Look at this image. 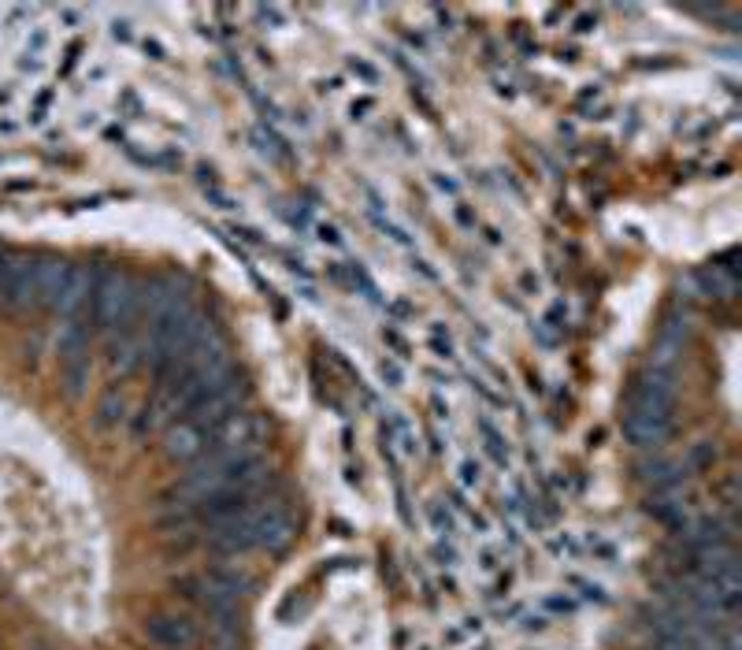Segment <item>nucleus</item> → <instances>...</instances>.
Wrapping results in <instances>:
<instances>
[{
    "label": "nucleus",
    "instance_id": "20e7f679",
    "mask_svg": "<svg viewBox=\"0 0 742 650\" xmlns=\"http://www.w3.org/2000/svg\"><path fill=\"white\" fill-rule=\"evenodd\" d=\"M252 536H257V547L279 550L294 539V520L279 502H260L252 513Z\"/></svg>",
    "mask_w": 742,
    "mask_h": 650
},
{
    "label": "nucleus",
    "instance_id": "0eeeda50",
    "mask_svg": "<svg viewBox=\"0 0 742 650\" xmlns=\"http://www.w3.org/2000/svg\"><path fill=\"white\" fill-rule=\"evenodd\" d=\"M145 636L164 650H186L197 639L194 621L178 617V613H157V617L145 621Z\"/></svg>",
    "mask_w": 742,
    "mask_h": 650
},
{
    "label": "nucleus",
    "instance_id": "2eb2a0df",
    "mask_svg": "<svg viewBox=\"0 0 742 650\" xmlns=\"http://www.w3.org/2000/svg\"><path fill=\"white\" fill-rule=\"evenodd\" d=\"M479 431H483V442H486V450L494 454V462L505 465V457H509V446H505L502 431H497L491 420H479Z\"/></svg>",
    "mask_w": 742,
    "mask_h": 650
},
{
    "label": "nucleus",
    "instance_id": "6e6552de",
    "mask_svg": "<svg viewBox=\"0 0 742 650\" xmlns=\"http://www.w3.org/2000/svg\"><path fill=\"white\" fill-rule=\"evenodd\" d=\"M257 513V510H252ZM252 513L242 520H231V525H215L208 528L205 543L215 550V554H246V550L257 547V536H252Z\"/></svg>",
    "mask_w": 742,
    "mask_h": 650
},
{
    "label": "nucleus",
    "instance_id": "f8f14e48",
    "mask_svg": "<svg viewBox=\"0 0 742 650\" xmlns=\"http://www.w3.org/2000/svg\"><path fill=\"white\" fill-rule=\"evenodd\" d=\"M112 360L123 368V372H131V368H138L141 360H149V342L126 335V331H120V342L112 346Z\"/></svg>",
    "mask_w": 742,
    "mask_h": 650
},
{
    "label": "nucleus",
    "instance_id": "f3484780",
    "mask_svg": "<svg viewBox=\"0 0 742 650\" xmlns=\"http://www.w3.org/2000/svg\"><path fill=\"white\" fill-rule=\"evenodd\" d=\"M431 346L438 357H454V339H449V331L442 328V323H434L431 328Z\"/></svg>",
    "mask_w": 742,
    "mask_h": 650
},
{
    "label": "nucleus",
    "instance_id": "1a4fd4ad",
    "mask_svg": "<svg viewBox=\"0 0 742 650\" xmlns=\"http://www.w3.org/2000/svg\"><path fill=\"white\" fill-rule=\"evenodd\" d=\"M67 275H71V265L60 257H41L38 260V305L49 312L60 309V297L67 291Z\"/></svg>",
    "mask_w": 742,
    "mask_h": 650
},
{
    "label": "nucleus",
    "instance_id": "a211bd4d",
    "mask_svg": "<svg viewBox=\"0 0 742 650\" xmlns=\"http://www.w3.org/2000/svg\"><path fill=\"white\" fill-rule=\"evenodd\" d=\"M383 342L394 349V357H397V360H401V357H409V339H405L397 328H383Z\"/></svg>",
    "mask_w": 742,
    "mask_h": 650
},
{
    "label": "nucleus",
    "instance_id": "39448f33",
    "mask_svg": "<svg viewBox=\"0 0 742 650\" xmlns=\"http://www.w3.org/2000/svg\"><path fill=\"white\" fill-rule=\"evenodd\" d=\"M672 431V413H646V409H631L623 417V439L639 450H654L668 439Z\"/></svg>",
    "mask_w": 742,
    "mask_h": 650
},
{
    "label": "nucleus",
    "instance_id": "423d86ee",
    "mask_svg": "<svg viewBox=\"0 0 742 650\" xmlns=\"http://www.w3.org/2000/svg\"><path fill=\"white\" fill-rule=\"evenodd\" d=\"M672 402H676L672 376L660 372V368L642 376L635 394H631V409H646V413H672Z\"/></svg>",
    "mask_w": 742,
    "mask_h": 650
},
{
    "label": "nucleus",
    "instance_id": "412c9836",
    "mask_svg": "<svg viewBox=\"0 0 742 650\" xmlns=\"http://www.w3.org/2000/svg\"><path fill=\"white\" fill-rule=\"evenodd\" d=\"M349 68H353V75H364L368 83H375V78H379V75H375V68H371V63H364V60H353Z\"/></svg>",
    "mask_w": 742,
    "mask_h": 650
},
{
    "label": "nucleus",
    "instance_id": "f257e3e1",
    "mask_svg": "<svg viewBox=\"0 0 742 650\" xmlns=\"http://www.w3.org/2000/svg\"><path fill=\"white\" fill-rule=\"evenodd\" d=\"M141 309V286L123 272L101 268V283L94 294V323L104 331H126Z\"/></svg>",
    "mask_w": 742,
    "mask_h": 650
},
{
    "label": "nucleus",
    "instance_id": "f03ea898",
    "mask_svg": "<svg viewBox=\"0 0 742 650\" xmlns=\"http://www.w3.org/2000/svg\"><path fill=\"white\" fill-rule=\"evenodd\" d=\"M0 302H8L12 309L38 305V260L30 257L4 260V291H0Z\"/></svg>",
    "mask_w": 742,
    "mask_h": 650
},
{
    "label": "nucleus",
    "instance_id": "9d476101",
    "mask_svg": "<svg viewBox=\"0 0 742 650\" xmlns=\"http://www.w3.org/2000/svg\"><path fill=\"white\" fill-rule=\"evenodd\" d=\"M205 442H208V436L197 428V424L178 420L175 428L168 431V454L178 457V462H197V457L205 454Z\"/></svg>",
    "mask_w": 742,
    "mask_h": 650
},
{
    "label": "nucleus",
    "instance_id": "ddd939ff",
    "mask_svg": "<svg viewBox=\"0 0 742 650\" xmlns=\"http://www.w3.org/2000/svg\"><path fill=\"white\" fill-rule=\"evenodd\" d=\"M698 283H702V294H705V297H731V294H735V275H731L724 265L702 268V272H698Z\"/></svg>",
    "mask_w": 742,
    "mask_h": 650
},
{
    "label": "nucleus",
    "instance_id": "5701e85b",
    "mask_svg": "<svg viewBox=\"0 0 742 650\" xmlns=\"http://www.w3.org/2000/svg\"><path fill=\"white\" fill-rule=\"evenodd\" d=\"M0 291H4V260H0Z\"/></svg>",
    "mask_w": 742,
    "mask_h": 650
},
{
    "label": "nucleus",
    "instance_id": "aec40b11",
    "mask_svg": "<svg viewBox=\"0 0 742 650\" xmlns=\"http://www.w3.org/2000/svg\"><path fill=\"white\" fill-rule=\"evenodd\" d=\"M460 483H465L468 491L483 483V468H479V462H465V465H460Z\"/></svg>",
    "mask_w": 742,
    "mask_h": 650
},
{
    "label": "nucleus",
    "instance_id": "4468645a",
    "mask_svg": "<svg viewBox=\"0 0 742 650\" xmlns=\"http://www.w3.org/2000/svg\"><path fill=\"white\" fill-rule=\"evenodd\" d=\"M89 357L86 360H63V391L71 394V398H78V394L86 391L89 383Z\"/></svg>",
    "mask_w": 742,
    "mask_h": 650
},
{
    "label": "nucleus",
    "instance_id": "9b49d317",
    "mask_svg": "<svg viewBox=\"0 0 742 650\" xmlns=\"http://www.w3.org/2000/svg\"><path fill=\"white\" fill-rule=\"evenodd\" d=\"M86 357H89V328H83L78 320H67L60 335V365L63 360H86Z\"/></svg>",
    "mask_w": 742,
    "mask_h": 650
},
{
    "label": "nucleus",
    "instance_id": "7ed1b4c3",
    "mask_svg": "<svg viewBox=\"0 0 742 650\" xmlns=\"http://www.w3.org/2000/svg\"><path fill=\"white\" fill-rule=\"evenodd\" d=\"M97 283H101V268H89V265H71V275H67V291H63L60 297V316L63 320H78L86 309H89V302H94V294H97Z\"/></svg>",
    "mask_w": 742,
    "mask_h": 650
},
{
    "label": "nucleus",
    "instance_id": "6ab92c4d",
    "mask_svg": "<svg viewBox=\"0 0 742 650\" xmlns=\"http://www.w3.org/2000/svg\"><path fill=\"white\" fill-rule=\"evenodd\" d=\"M379 372H383V379H386L391 387H401V383H405V368H401V360H394V357H383Z\"/></svg>",
    "mask_w": 742,
    "mask_h": 650
},
{
    "label": "nucleus",
    "instance_id": "dca6fc26",
    "mask_svg": "<svg viewBox=\"0 0 742 650\" xmlns=\"http://www.w3.org/2000/svg\"><path fill=\"white\" fill-rule=\"evenodd\" d=\"M123 413H126V405H123V394H108V398L101 402V424H115V420H123Z\"/></svg>",
    "mask_w": 742,
    "mask_h": 650
},
{
    "label": "nucleus",
    "instance_id": "4be33fe9",
    "mask_svg": "<svg viewBox=\"0 0 742 650\" xmlns=\"http://www.w3.org/2000/svg\"><path fill=\"white\" fill-rule=\"evenodd\" d=\"M320 238L331 242V246H342V238H338V231H334V228H320Z\"/></svg>",
    "mask_w": 742,
    "mask_h": 650
}]
</instances>
